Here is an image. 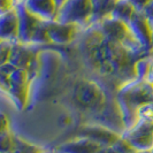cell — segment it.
Returning <instances> with one entry per match:
<instances>
[{"label":"cell","instance_id":"obj_13","mask_svg":"<svg viewBox=\"0 0 153 153\" xmlns=\"http://www.w3.org/2000/svg\"><path fill=\"white\" fill-rule=\"evenodd\" d=\"M152 58H153V47H152Z\"/></svg>","mask_w":153,"mask_h":153},{"label":"cell","instance_id":"obj_7","mask_svg":"<svg viewBox=\"0 0 153 153\" xmlns=\"http://www.w3.org/2000/svg\"><path fill=\"white\" fill-rule=\"evenodd\" d=\"M105 147L89 138L77 136L58 147L56 153H101Z\"/></svg>","mask_w":153,"mask_h":153},{"label":"cell","instance_id":"obj_1","mask_svg":"<svg viewBox=\"0 0 153 153\" xmlns=\"http://www.w3.org/2000/svg\"><path fill=\"white\" fill-rule=\"evenodd\" d=\"M124 138L138 153L153 152V121L139 119L129 129L122 132Z\"/></svg>","mask_w":153,"mask_h":153},{"label":"cell","instance_id":"obj_3","mask_svg":"<svg viewBox=\"0 0 153 153\" xmlns=\"http://www.w3.org/2000/svg\"><path fill=\"white\" fill-rule=\"evenodd\" d=\"M74 98L77 104L86 111H99L106 100L101 86L93 81H82L75 89Z\"/></svg>","mask_w":153,"mask_h":153},{"label":"cell","instance_id":"obj_12","mask_svg":"<svg viewBox=\"0 0 153 153\" xmlns=\"http://www.w3.org/2000/svg\"><path fill=\"white\" fill-rule=\"evenodd\" d=\"M147 81L153 83V63H152V67H151V70H150V74H149V77H147Z\"/></svg>","mask_w":153,"mask_h":153},{"label":"cell","instance_id":"obj_10","mask_svg":"<svg viewBox=\"0 0 153 153\" xmlns=\"http://www.w3.org/2000/svg\"><path fill=\"white\" fill-rule=\"evenodd\" d=\"M19 5L17 0H0V15H4L8 12L15 9Z\"/></svg>","mask_w":153,"mask_h":153},{"label":"cell","instance_id":"obj_8","mask_svg":"<svg viewBox=\"0 0 153 153\" xmlns=\"http://www.w3.org/2000/svg\"><path fill=\"white\" fill-rule=\"evenodd\" d=\"M20 17L17 7L4 15H0V40H17Z\"/></svg>","mask_w":153,"mask_h":153},{"label":"cell","instance_id":"obj_14","mask_svg":"<svg viewBox=\"0 0 153 153\" xmlns=\"http://www.w3.org/2000/svg\"><path fill=\"white\" fill-rule=\"evenodd\" d=\"M42 153H48V152H44V151H43V152H42Z\"/></svg>","mask_w":153,"mask_h":153},{"label":"cell","instance_id":"obj_11","mask_svg":"<svg viewBox=\"0 0 153 153\" xmlns=\"http://www.w3.org/2000/svg\"><path fill=\"white\" fill-rule=\"evenodd\" d=\"M8 126H9V122H8L7 116L0 112V135L8 131Z\"/></svg>","mask_w":153,"mask_h":153},{"label":"cell","instance_id":"obj_9","mask_svg":"<svg viewBox=\"0 0 153 153\" xmlns=\"http://www.w3.org/2000/svg\"><path fill=\"white\" fill-rule=\"evenodd\" d=\"M16 147V138L9 130L0 135V153H13Z\"/></svg>","mask_w":153,"mask_h":153},{"label":"cell","instance_id":"obj_6","mask_svg":"<svg viewBox=\"0 0 153 153\" xmlns=\"http://www.w3.org/2000/svg\"><path fill=\"white\" fill-rule=\"evenodd\" d=\"M78 25L74 23L47 22V35L51 43L55 44H68L74 40L76 36Z\"/></svg>","mask_w":153,"mask_h":153},{"label":"cell","instance_id":"obj_2","mask_svg":"<svg viewBox=\"0 0 153 153\" xmlns=\"http://www.w3.org/2000/svg\"><path fill=\"white\" fill-rule=\"evenodd\" d=\"M92 0H65L59 6L55 21L74 23L79 27L83 22L91 21Z\"/></svg>","mask_w":153,"mask_h":153},{"label":"cell","instance_id":"obj_4","mask_svg":"<svg viewBox=\"0 0 153 153\" xmlns=\"http://www.w3.org/2000/svg\"><path fill=\"white\" fill-rule=\"evenodd\" d=\"M23 6L27 8L31 14L37 16L44 22L55 21L56 13L59 9L58 0H27Z\"/></svg>","mask_w":153,"mask_h":153},{"label":"cell","instance_id":"obj_5","mask_svg":"<svg viewBox=\"0 0 153 153\" xmlns=\"http://www.w3.org/2000/svg\"><path fill=\"white\" fill-rule=\"evenodd\" d=\"M131 33L136 37L143 47H149L153 44V30L147 19L142 12H137L128 22Z\"/></svg>","mask_w":153,"mask_h":153},{"label":"cell","instance_id":"obj_15","mask_svg":"<svg viewBox=\"0 0 153 153\" xmlns=\"http://www.w3.org/2000/svg\"><path fill=\"white\" fill-rule=\"evenodd\" d=\"M152 153H153V152H152Z\"/></svg>","mask_w":153,"mask_h":153}]
</instances>
